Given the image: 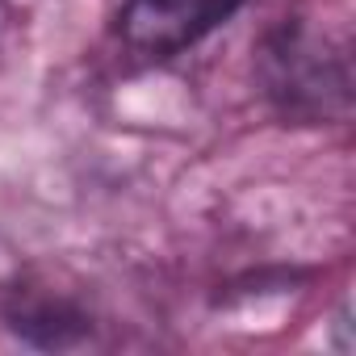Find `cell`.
Listing matches in <instances>:
<instances>
[{"label":"cell","instance_id":"1","mask_svg":"<svg viewBox=\"0 0 356 356\" xmlns=\"http://www.w3.org/2000/svg\"><path fill=\"white\" fill-rule=\"evenodd\" d=\"M239 5L243 0H126L118 17V34L130 51L147 59H168L202 42Z\"/></svg>","mask_w":356,"mask_h":356}]
</instances>
